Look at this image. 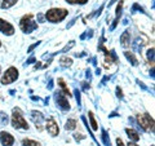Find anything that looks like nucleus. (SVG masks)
<instances>
[{
	"mask_svg": "<svg viewBox=\"0 0 155 146\" xmlns=\"http://www.w3.org/2000/svg\"><path fill=\"white\" fill-rule=\"evenodd\" d=\"M75 127H76V120L75 119H69L66 121V125H65V128L66 129H75Z\"/></svg>",
	"mask_w": 155,
	"mask_h": 146,
	"instance_id": "nucleus-14",
	"label": "nucleus"
},
{
	"mask_svg": "<svg viewBox=\"0 0 155 146\" xmlns=\"http://www.w3.org/2000/svg\"><path fill=\"white\" fill-rule=\"evenodd\" d=\"M0 141L4 146H12L14 142V137L8 132H2L0 133Z\"/></svg>",
	"mask_w": 155,
	"mask_h": 146,
	"instance_id": "nucleus-8",
	"label": "nucleus"
},
{
	"mask_svg": "<svg viewBox=\"0 0 155 146\" xmlns=\"http://www.w3.org/2000/svg\"><path fill=\"white\" fill-rule=\"evenodd\" d=\"M116 145L118 146H124V144H123V141L120 140V138H116Z\"/></svg>",
	"mask_w": 155,
	"mask_h": 146,
	"instance_id": "nucleus-20",
	"label": "nucleus"
},
{
	"mask_svg": "<svg viewBox=\"0 0 155 146\" xmlns=\"http://www.w3.org/2000/svg\"><path fill=\"white\" fill-rule=\"evenodd\" d=\"M67 16L66 9H51L45 14V18L49 22H60Z\"/></svg>",
	"mask_w": 155,
	"mask_h": 146,
	"instance_id": "nucleus-3",
	"label": "nucleus"
},
{
	"mask_svg": "<svg viewBox=\"0 0 155 146\" xmlns=\"http://www.w3.org/2000/svg\"><path fill=\"white\" fill-rule=\"evenodd\" d=\"M89 119H91V125H92V128H93L94 131L98 128V125H97V123H96V120H94V116H93V113L92 111H89Z\"/></svg>",
	"mask_w": 155,
	"mask_h": 146,
	"instance_id": "nucleus-16",
	"label": "nucleus"
},
{
	"mask_svg": "<svg viewBox=\"0 0 155 146\" xmlns=\"http://www.w3.org/2000/svg\"><path fill=\"white\" fill-rule=\"evenodd\" d=\"M120 41H122V45L123 47H128L129 45V32L128 31H124L120 36Z\"/></svg>",
	"mask_w": 155,
	"mask_h": 146,
	"instance_id": "nucleus-11",
	"label": "nucleus"
},
{
	"mask_svg": "<svg viewBox=\"0 0 155 146\" xmlns=\"http://www.w3.org/2000/svg\"><path fill=\"white\" fill-rule=\"evenodd\" d=\"M17 78H18V70L16 67H9L2 78V84H9V83L16 80Z\"/></svg>",
	"mask_w": 155,
	"mask_h": 146,
	"instance_id": "nucleus-5",
	"label": "nucleus"
},
{
	"mask_svg": "<svg viewBox=\"0 0 155 146\" xmlns=\"http://www.w3.org/2000/svg\"><path fill=\"white\" fill-rule=\"evenodd\" d=\"M47 131H48V133H49L51 136H57L58 132H60V129H58V125H57L56 120L53 119V118L47 120Z\"/></svg>",
	"mask_w": 155,
	"mask_h": 146,
	"instance_id": "nucleus-6",
	"label": "nucleus"
},
{
	"mask_svg": "<svg viewBox=\"0 0 155 146\" xmlns=\"http://www.w3.org/2000/svg\"><path fill=\"white\" fill-rule=\"evenodd\" d=\"M58 83H60V87H61V88L65 91V93H66L67 96H70V92H69V89H67V87H66V84H65L64 79H58Z\"/></svg>",
	"mask_w": 155,
	"mask_h": 146,
	"instance_id": "nucleus-17",
	"label": "nucleus"
},
{
	"mask_svg": "<svg viewBox=\"0 0 155 146\" xmlns=\"http://www.w3.org/2000/svg\"><path fill=\"white\" fill-rule=\"evenodd\" d=\"M22 145L23 146H41L40 142H36L34 140H28V138H25L22 141Z\"/></svg>",
	"mask_w": 155,
	"mask_h": 146,
	"instance_id": "nucleus-13",
	"label": "nucleus"
},
{
	"mask_svg": "<svg viewBox=\"0 0 155 146\" xmlns=\"http://www.w3.org/2000/svg\"><path fill=\"white\" fill-rule=\"evenodd\" d=\"M16 3H17V0H3V3H2V8H3V9L11 8V7H13Z\"/></svg>",
	"mask_w": 155,
	"mask_h": 146,
	"instance_id": "nucleus-12",
	"label": "nucleus"
},
{
	"mask_svg": "<svg viewBox=\"0 0 155 146\" xmlns=\"http://www.w3.org/2000/svg\"><path fill=\"white\" fill-rule=\"evenodd\" d=\"M125 132H127V134H128V137H129V140H132V141H138L140 140V134L136 132L134 129H129V128H127L125 129Z\"/></svg>",
	"mask_w": 155,
	"mask_h": 146,
	"instance_id": "nucleus-10",
	"label": "nucleus"
},
{
	"mask_svg": "<svg viewBox=\"0 0 155 146\" xmlns=\"http://www.w3.org/2000/svg\"><path fill=\"white\" fill-rule=\"evenodd\" d=\"M128 146H138V145H136V144H133V142H129Z\"/></svg>",
	"mask_w": 155,
	"mask_h": 146,
	"instance_id": "nucleus-21",
	"label": "nucleus"
},
{
	"mask_svg": "<svg viewBox=\"0 0 155 146\" xmlns=\"http://www.w3.org/2000/svg\"><path fill=\"white\" fill-rule=\"evenodd\" d=\"M138 123H140V125H141L145 131H147V132H150V131L153 132V131H154V120H153V118L149 114L138 115Z\"/></svg>",
	"mask_w": 155,
	"mask_h": 146,
	"instance_id": "nucleus-4",
	"label": "nucleus"
},
{
	"mask_svg": "<svg viewBox=\"0 0 155 146\" xmlns=\"http://www.w3.org/2000/svg\"><path fill=\"white\" fill-rule=\"evenodd\" d=\"M0 31H2L3 34H5V35H13L14 27L9 22H7V21H4V19L0 18Z\"/></svg>",
	"mask_w": 155,
	"mask_h": 146,
	"instance_id": "nucleus-7",
	"label": "nucleus"
},
{
	"mask_svg": "<svg viewBox=\"0 0 155 146\" xmlns=\"http://www.w3.org/2000/svg\"><path fill=\"white\" fill-rule=\"evenodd\" d=\"M12 124L16 129H27L28 124L27 121L23 118V115L19 109H14L13 110V115H12Z\"/></svg>",
	"mask_w": 155,
	"mask_h": 146,
	"instance_id": "nucleus-1",
	"label": "nucleus"
},
{
	"mask_svg": "<svg viewBox=\"0 0 155 146\" xmlns=\"http://www.w3.org/2000/svg\"><path fill=\"white\" fill-rule=\"evenodd\" d=\"M19 27H21V30L23 32H31L32 30H35L38 27L36 22H34L32 19V14H26V16H23L21 22H19Z\"/></svg>",
	"mask_w": 155,
	"mask_h": 146,
	"instance_id": "nucleus-2",
	"label": "nucleus"
},
{
	"mask_svg": "<svg viewBox=\"0 0 155 146\" xmlns=\"http://www.w3.org/2000/svg\"><path fill=\"white\" fill-rule=\"evenodd\" d=\"M61 64L64 65V66H70L72 64V61H71V58H67V57H62L61 58Z\"/></svg>",
	"mask_w": 155,
	"mask_h": 146,
	"instance_id": "nucleus-18",
	"label": "nucleus"
},
{
	"mask_svg": "<svg viewBox=\"0 0 155 146\" xmlns=\"http://www.w3.org/2000/svg\"><path fill=\"white\" fill-rule=\"evenodd\" d=\"M125 57H127L128 60H130V62H132V65H133V66L137 65V60H136V57L133 56V53H132V52H125Z\"/></svg>",
	"mask_w": 155,
	"mask_h": 146,
	"instance_id": "nucleus-15",
	"label": "nucleus"
},
{
	"mask_svg": "<svg viewBox=\"0 0 155 146\" xmlns=\"http://www.w3.org/2000/svg\"><path fill=\"white\" fill-rule=\"evenodd\" d=\"M56 100H57V104L61 106L64 110H69L70 109V104L67 102V100H66V97H65V95H62V93H57V96H56Z\"/></svg>",
	"mask_w": 155,
	"mask_h": 146,
	"instance_id": "nucleus-9",
	"label": "nucleus"
},
{
	"mask_svg": "<svg viewBox=\"0 0 155 146\" xmlns=\"http://www.w3.org/2000/svg\"><path fill=\"white\" fill-rule=\"evenodd\" d=\"M69 4H85L88 0H66Z\"/></svg>",
	"mask_w": 155,
	"mask_h": 146,
	"instance_id": "nucleus-19",
	"label": "nucleus"
}]
</instances>
